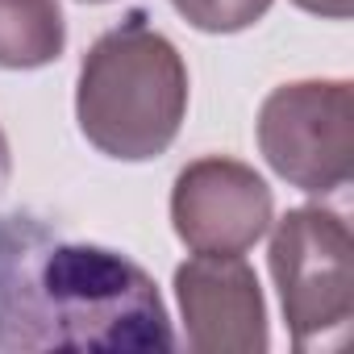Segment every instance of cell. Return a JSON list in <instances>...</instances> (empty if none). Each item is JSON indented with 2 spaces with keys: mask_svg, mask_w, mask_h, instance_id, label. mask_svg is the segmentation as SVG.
<instances>
[{
  "mask_svg": "<svg viewBox=\"0 0 354 354\" xmlns=\"http://www.w3.org/2000/svg\"><path fill=\"white\" fill-rule=\"evenodd\" d=\"M154 279L121 250L63 238L38 217H0V350H171Z\"/></svg>",
  "mask_w": 354,
  "mask_h": 354,
  "instance_id": "obj_1",
  "label": "cell"
},
{
  "mask_svg": "<svg viewBox=\"0 0 354 354\" xmlns=\"http://www.w3.org/2000/svg\"><path fill=\"white\" fill-rule=\"evenodd\" d=\"M188 113V67L146 13L100 34L80 63V133L109 158L146 162L167 154Z\"/></svg>",
  "mask_w": 354,
  "mask_h": 354,
  "instance_id": "obj_2",
  "label": "cell"
},
{
  "mask_svg": "<svg viewBox=\"0 0 354 354\" xmlns=\"http://www.w3.org/2000/svg\"><path fill=\"white\" fill-rule=\"evenodd\" d=\"M271 275L296 350H329L346 342L354 317V242L333 209L304 205L275 225Z\"/></svg>",
  "mask_w": 354,
  "mask_h": 354,
  "instance_id": "obj_3",
  "label": "cell"
},
{
  "mask_svg": "<svg viewBox=\"0 0 354 354\" xmlns=\"http://www.w3.org/2000/svg\"><path fill=\"white\" fill-rule=\"evenodd\" d=\"M259 150L279 180L325 196L354 162V88L346 80L279 84L259 109Z\"/></svg>",
  "mask_w": 354,
  "mask_h": 354,
  "instance_id": "obj_4",
  "label": "cell"
},
{
  "mask_svg": "<svg viewBox=\"0 0 354 354\" xmlns=\"http://www.w3.org/2000/svg\"><path fill=\"white\" fill-rule=\"evenodd\" d=\"M271 188L238 158H196L175 175L171 225L192 254H246L271 230Z\"/></svg>",
  "mask_w": 354,
  "mask_h": 354,
  "instance_id": "obj_5",
  "label": "cell"
},
{
  "mask_svg": "<svg viewBox=\"0 0 354 354\" xmlns=\"http://www.w3.org/2000/svg\"><path fill=\"white\" fill-rule=\"evenodd\" d=\"M184 333L196 354H263L271 346L267 304L242 254H196L175 271Z\"/></svg>",
  "mask_w": 354,
  "mask_h": 354,
  "instance_id": "obj_6",
  "label": "cell"
},
{
  "mask_svg": "<svg viewBox=\"0 0 354 354\" xmlns=\"http://www.w3.org/2000/svg\"><path fill=\"white\" fill-rule=\"evenodd\" d=\"M67 46L59 0H0V67L38 71Z\"/></svg>",
  "mask_w": 354,
  "mask_h": 354,
  "instance_id": "obj_7",
  "label": "cell"
},
{
  "mask_svg": "<svg viewBox=\"0 0 354 354\" xmlns=\"http://www.w3.org/2000/svg\"><path fill=\"white\" fill-rule=\"evenodd\" d=\"M175 13L205 34H238L267 17L271 0H171Z\"/></svg>",
  "mask_w": 354,
  "mask_h": 354,
  "instance_id": "obj_8",
  "label": "cell"
},
{
  "mask_svg": "<svg viewBox=\"0 0 354 354\" xmlns=\"http://www.w3.org/2000/svg\"><path fill=\"white\" fill-rule=\"evenodd\" d=\"M296 9L304 13H317V17H329V21H346L354 13V0H292Z\"/></svg>",
  "mask_w": 354,
  "mask_h": 354,
  "instance_id": "obj_9",
  "label": "cell"
},
{
  "mask_svg": "<svg viewBox=\"0 0 354 354\" xmlns=\"http://www.w3.org/2000/svg\"><path fill=\"white\" fill-rule=\"evenodd\" d=\"M9 171H13V158H9V138L0 129V192L9 188Z\"/></svg>",
  "mask_w": 354,
  "mask_h": 354,
  "instance_id": "obj_10",
  "label": "cell"
},
{
  "mask_svg": "<svg viewBox=\"0 0 354 354\" xmlns=\"http://www.w3.org/2000/svg\"><path fill=\"white\" fill-rule=\"evenodd\" d=\"M84 5H104V0H84Z\"/></svg>",
  "mask_w": 354,
  "mask_h": 354,
  "instance_id": "obj_11",
  "label": "cell"
}]
</instances>
